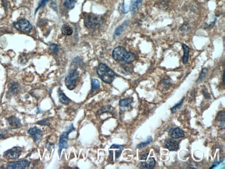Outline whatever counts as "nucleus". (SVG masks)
Returning a JSON list of instances; mask_svg holds the SVG:
<instances>
[{
    "label": "nucleus",
    "instance_id": "33",
    "mask_svg": "<svg viewBox=\"0 0 225 169\" xmlns=\"http://www.w3.org/2000/svg\"><path fill=\"white\" fill-rule=\"evenodd\" d=\"M143 0H136V3L137 8H139Z\"/></svg>",
    "mask_w": 225,
    "mask_h": 169
},
{
    "label": "nucleus",
    "instance_id": "4",
    "mask_svg": "<svg viewBox=\"0 0 225 169\" xmlns=\"http://www.w3.org/2000/svg\"><path fill=\"white\" fill-rule=\"evenodd\" d=\"M78 72L76 69L70 71L65 79V84L67 88L70 90H74L76 86L78 78Z\"/></svg>",
    "mask_w": 225,
    "mask_h": 169
},
{
    "label": "nucleus",
    "instance_id": "29",
    "mask_svg": "<svg viewBox=\"0 0 225 169\" xmlns=\"http://www.w3.org/2000/svg\"><path fill=\"white\" fill-rule=\"evenodd\" d=\"M130 9L132 13H134L137 9L136 3V0H131V4H130Z\"/></svg>",
    "mask_w": 225,
    "mask_h": 169
},
{
    "label": "nucleus",
    "instance_id": "27",
    "mask_svg": "<svg viewBox=\"0 0 225 169\" xmlns=\"http://www.w3.org/2000/svg\"><path fill=\"white\" fill-rule=\"evenodd\" d=\"M184 98L182 99L177 105L174 106L171 109V111L172 113L176 112L177 111L179 110L182 106L183 103Z\"/></svg>",
    "mask_w": 225,
    "mask_h": 169
},
{
    "label": "nucleus",
    "instance_id": "26",
    "mask_svg": "<svg viewBox=\"0 0 225 169\" xmlns=\"http://www.w3.org/2000/svg\"><path fill=\"white\" fill-rule=\"evenodd\" d=\"M100 88V83L99 81L96 79H92V90L93 91L97 90Z\"/></svg>",
    "mask_w": 225,
    "mask_h": 169
},
{
    "label": "nucleus",
    "instance_id": "17",
    "mask_svg": "<svg viewBox=\"0 0 225 169\" xmlns=\"http://www.w3.org/2000/svg\"><path fill=\"white\" fill-rule=\"evenodd\" d=\"M183 49L184 51V55L183 58V64H186L188 62L189 59V52L190 49L187 45L185 44L183 45Z\"/></svg>",
    "mask_w": 225,
    "mask_h": 169
},
{
    "label": "nucleus",
    "instance_id": "1",
    "mask_svg": "<svg viewBox=\"0 0 225 169\" xmlns=\"http://www.w3.org/2000/svg\"><path fill=\"white\" fill-rule=\"evenodd\" d=\"M100 79L106 83L111 84L115 78V74L110 68L104 64H100L97 70Z\"/></svg>",
    "mask_w": 225,
    "mask_h": 169
},
{
    "label": "nucleus",
    "instance_id": "24",
    "mask_svg": "<svg viewBox=\"0 0 225 169\" xmlns=\"http://www.w3.org/2000/svg\"><path fill=\"white\" fill-rule=\"evenodd\" d=\"M208 74V69L206 68H203L201 70V73L200 74L199 76L198 79L197 80V83H199V82H201L204 78L207 76V75Z\"/></svg>",
    "mask_w": 225,
    "mask_h": 169
},
{
    "label": "nucleus",
    "instance_id": "28",
    "mask_svg": "<svg viewBox=\"0 0 225 169\" xmlns=\"http://www.w3.org/2000/svg\"><path fill=\"white\" fill-rule=\"evenodd\" d=\"M48 1H49V0H39V3H38V6H37V8L36 10V12H37V10L40 7L45 6L46 4L48 2Z\"/></svg>",
    "mask_w": 225,
    "mask_h": 169
},
{
    "label": "nucleus",
    "instance_id": "30",
    "mask_svg": "<svg viewBox=\"0 0 225 169\" xmlns=\"http://www.w3.org/2000/svg\"><path fill=\"white\" fill-rule=\"evenodd\" d=\"M50 49L53 53H55V54H57L58 51H59L58 46L56 44H51L50 46Z\"/></svg>",
    "mask_w": 225,
    "mask_h": 169
},
{
    "label": "nucleus",
    "instance_id": "21",
    "mask_svg": "<svg viewBox=\"0 0 225 169\" xmlns=\"http://www.w3.org/2000/svg\"><path fill=\"white\" fill-rule=\"evenodd\" d=\"M133 102V99L131 98L123 99L119 101V105L121 107H127L130 105Z\"/></svg>",
    "mask_w": 225,
    "mask_h": 169
},
{
    "label": "nucleus",
    "instance_id": "22",
    "mask_svg": "<svg viewBox=\"0 0 225 169\" xmlns=\"http://www.w3.org/2000/svg\"><path fill=\"white\" fill-rule=\"evenodd\" d=\"M77 0H64L65 6L68 9H71L75 7Z\"/></svg>",
    "mask_w": 225,
    "mask_h": 169
},
{
    "label": "nucleus",
    "instance_id": "19",
    "mask_svg": "<svg viewBox=\"0 0 225 169\" xmlns=\"http://www.w3.org/2000/svg\"><path fill=\"white\" fill-rule=\"evenodd\" d=\"M136 56L132 52H127L123 61L127 64H130L135 61Z\"/></svg>",
    "mask_w": 225,
    "mask_h": 169
},
{
    "label": "nucleus",
    "instance_id": "35",
    "mask_svg": "<svg viewBox=\"0 0 225 169\" xmlns=\"http://www.w3.org/2000/svg\"><path fill=\"white\" fill-rule=\"evenodd\" d=\"M148 154H146L143 155L141 159L142 160H146L148 158Z\"/></svg>",
    "mask_w": 225,
    "mask_h": 169
},
{
    "label": "nucleus",
    "instance_id": "11",
    "mask_svg": "<svg viewBox=\"0 0 225 169\" xmlns=\"http://www.w3.org/2000/svg\"><path fill=\"white\" fill-rule=\"evenodd\" d=\"M165 145L169 151H177L179 148L178 143L172 139H168L165 141Z\"/></svg>",
    "mask_w": 225,
    "mask_h": 169
},
{
    "label": "nucleus",
    "instance_id": "7",
    "mask_svg": "<svg viewBox=\"0 0 225 169\" xmlns=\"http://www.w3.org/2000/svg\"><path fill=\"white\" fill-rule=\"evenodd\" d=\"M30 161L24 159L20 161L9 162L7 164V168L11 169H28L30 167Z\"/></svg>",
    "mask_w": 225,
    "mask_h": 169
},
{
    "label": "nucleus",
    "instance_id": "12",
    "mask_svg": "<svg viewBox=\"0 0 225 169\" xmlns=\"http://www.w3.org/2000/svg\"><path fill=\"white\" fill-rule=\"evenodd\" d=\"M7 121L13 128L17 129L22 126L21 120L16 116H11L7 119Z\"/></svg>",
    "mask_w": 225,
    "mask_h": 169
},
{
    "label": "nucleus",
    "instance_id": "32",
    "mask_svg": "<svg viewBox=\"0 0 225 169\" xmlns=\"http://www.w3.org/2000/svg\"><path fill=\"white\" fill-rule=\"evenodd\" d=\"M51 7L54 8V10H57V6H56V0H53L52 1L51 3Z\"/></svg>",
    "mask_w": 225,
    "mask_h": 169
},
{
    "label": "nucleus",
    "instance_id": "2",
    "mask_svg": "<svg viewBox=\"0 0 225 169\" xmlns=\"http://www.w3.org/2000/svg\"><path fill=\"white\" fill-rule=\"evenodd\" d=\"M75 129L74 127L73 124L71 125L70 126L68 127V129L66 131L63 132L61 135L60 137V141L59 143V156H60L61 153L63 149H66L68 147V141L69 138V134H70L72 131H74Z\"/></svg>",
    "mask_w": 225,
    "mask_h": 169
},
{
    "label": "nucleus",
    "instance_id": "15",
    "mask_svg": "<svg viewBox=\"0 0 225 169\" xmlns=\"http://www.w3.org/2000/svg\"><path fill=\"white\" fill-rule=\"evenodd\" d=\"M58 96L61 103L64 105H67L70 103V100L66 96L62 91L59 89L58 90Z\"/></svg>",
    "mask_w": 225,
    "mask_h": 169
},
{
    "label": "nucleus",
    "instance_id": "14",
    "mask_svg": "<svg viewBox=\"0 0 225 169\" xmlns=\"http://www.w3.org/2000/svg\"><path fill=\"white\" fill-rule=\"evenodd\" d=\"M128 21H125L121 25L119 26L117 29L115 30V32L114 33V37L116 38V37H118L120 36L121 34L125 30V28L127 27V25H128Z\"/></svg>",
    "mask_w": 225,
    "mask_h": 169
},
{
    "label": "nucleus",
    "instance_id": "34",
    "mask_svg": "<svg viewBox=\"0 0 225 169\" xmlns=\"http://www.w3.org/2000/svg\"><path fill=\"white\" fill-rule=\"evenodd\" d=\"M38 124L39 125H46V122L45 120H43V121L38 122Z\"/></svg>",
    "mask_w": 225,
    "mask_h": 169
},
{
    "label": "nucleus",
    "instance_id": "9",
    "mask_svg": "<svg viewBox=\"0 0 225 169\" xmlns=\"http://www.w3.org/2000/svg\"><path fill=\"white\" fill-rule=\"evenodd\" d=\"M28 133L33 137L35 141H38L41 139L42 132L39 128L37 126L32 127L28 130Z\"/></svg>",
    "mask_w": 225,
    "mask_h": 169
},
{
    "label": "nucleus",
    "instance_id": "6",
    "mask_svg": "<svg viewBox=\"0 0 225 169\" xmlns=\"http://www.w3.org/2000/svg\"><path fill=\"white\" fill-rule=\"evenodd\" d=\"M21 154V148L15 147L5 151L4 153L3 157L7 159H15L19 158Z\"/></svg>",
    "mask_w": 225,
    "mask_h": 169
},
{
    "label": "nucleus",
    "instance_id": "20",
    "mask_svg": "<svg viewBox=\"0 0 225 169\" xmlns=\"http://www.w3.org/2000/svg\"><path fill=\"white\" fill-rule=\"evenodd\" d=\"M225 111H221L219 112L217 117L219 121V125L222 129L225 128Z\"/></svg>",
    "mask_w": 225,
    "mask_h": 169
},
{
    "label": "nucleus",
    "instance_id": "5",
    "mask_svg": "<svg viewBox=\"0 0 225 169\" xmlns=\"http://www.w3.org/2000/svg\"><path fill=\"white\" fill-rule=\"evenodd\" d=\"M14 27L18 31L23 32H30L32 28L31 23L26 19H22L17 22L14 24Z\"/></svg>",
    "mask_w": 225,
    "mask_h": 169
},
{
    "label": "nucleus",
    "instance_id": "8",
    "mask_svg": "<svg viewBox=\"0 0 225 169\" xmlns=\"http://www.w3.org/2000/svg\"><path fill=\"white\" fill-rule=\"evenodd\" d=\"M127 52L124 48L117 47L113 52V56L116 61H123Z\"/></svg>",
    "mask_w": 225,
    "mask_h": 169
},
{
    "label": "nucleus",
    "instance_id": "10",
    "mask_svg": "<svg viewBox=\"0 0 225 169\" xmlns=\"http://www.w3.org/2000/svg\"><path fill=\"white\" fill-rule=\"evenodd\" d=\"M169 135L173 139H179L184 136V133L180 128H172L169 131Z\"/></svg>",
    "mask_w": 225,
    "mask_h": 169
},
{
    "label": "nucleus",
    "instance_id": "31",
    "mask_svg": "<svg viewBox=\"0 0 225 169\" xmlns=\"http://www.w3.org/2000/svg\"><path fill=\"white\" fill-rule=\"evenodd\" d=\"M119 8L121 9V11L124 13H127L129 11V8L128 6H125L124 4H121L120 5Z\"/></svg>",
    "mask_w": 225,
    "mask_h": 169
},
{
    "label": "nucleus",
    "instance_id": "37",
    "mask_svg": "<svg viewBox=\"0 0 225 169\" xmlns=\"http://www.w3.org/2000/svg\"><path fill=\"white\" fill-rule=\"evenodd\" d=\"M4 136L2 134H0V140L4 138Z\"/></svg>",
    "mask_w": 225,
    "mask_h": 169
},
{
    "label": "nucleus",
    "instance_id": "16",
    "mask_svg": "<svg viewBox=\"0 0 225 169\" xmlns=\"http://www.w3.org/2000/svg\"><path fill=\"white\" fill-rule=\"evenodd\" d=\"M155 160L154 158H150L148 160L145 162H142V165L144 168H147L152 169L153 168L155 165Z\"/></svg>",
    "mask_w": 225,
    "mask_h": 169
},
{
    "label": "nucleus",
    "instance_id": "3",
    "mask_svg": "<svg viewBox=\"0 0 225 169\" xmlns=\"http://www.w3.org/2000/svg\"><path fill=\"white\" fill-rule=\"evenodd\" d=\"M101 19L98 15L94 14H88L84 18V23L86 27L89 29L97 28L100 24Z\"/></svg>",
    "mask_w": 225,
    "mask_h": 169
},
{
    "label": "nucleus",
    "instance_id": "38",
    "mask_svg": "<svg viewBox=\"0 0 225 169\" xmlns=\"http://www.w3.org/2000/svg\"><path fill=\"white\" fill-rule=\"evenodd\" d=\"M223 83L224 84V73L223 74Z\"/></svg>",
    "mask_w": 225,
    "mask_h": 169
},
{
    "label": "nucleus",
    "instance_id": "36",
    "mask_svg": "<svg viewBox=\"0 0 225 169\" xmlns=\"http://www.w3.org/2000/svg\"><path fill=\"white\" fill-rule=\"evenodd\" d=\"M50 144H47V145H48L47 148H48V149H49V148H51V149H52V148H54V145L53 144H51L49 143Z\"/></svg>",
    "mask_w": 225,
    "mask_h": 169
},
{
    "label": "nucleus",
    "instance_id": "25",
    "mask_svg": "<svg viewBox=\"0 0 225 169\" xmlns=\"http://www.w3.org/2000/svg\"><path fill=\"white\" fill-rule=\"evenodd\" d=\"M153 139L151 137H149L148 138V139L147 140L145 141L142 142L141 143L139 144L137 146V148H144V147H146L147 145H148L150 143L152 142Z\"/></svg>",
    "mask_w": 225,
    "mask_h": 169
},
{
    "label": "nucleus",
    "instance_id": "23",
    "mask_svg": "<svg viewBox=\"0 0 225 169\" xmlns=\"http://www.w3.org/2000/svg\"><path fill=\"white\" fill-rule=\"evenodd\" d=\"M19 89V85L17 83H13L11 84V87L9 89V93L10 95H13L18 91Z\"/></svg>",
    "mask_w": 225,
    "mask_h": 169
},
{
    "label": "nucleus",
    "instance_id": "13",
    "mask_svg": "<svg viewBox=\"0 0 225 169\" xmlns=\"http://www.w3.org/2000/svg\"><path fill=\"white\" fill-rule=\"evenodd\" d=\"M110 148H113V149L115 150V151H114L113 150L111 149V151L110 150L109 151L110 156V157L112 159H113V156H114V155H115V158L116 159L119 157L120 156H121V154L122 151L123 150V146L122 145H121L119 148H118V150H116V144H113L112 146L110 147Z\"/></svg>",
    "mask_w": 225,
    "mask_h": 169
},
{
    "label": "nucleus",
    "instance_id": "39",
    "mask_svg": "<svg viewBox=\"0 0 225 169\" xmlns=\"http://www.w3.org/2000/svg\"><path fill=\"white\" fill-rule=\"evenodd\" d=\"M161 1H164V0H161Z\"/></svg>",
    "mask_w": 225,
    "mask_h": 169
},
{
    "label": "nucleus",
    "instance_id": "18",
    "mask_svg": "<svg viewBox=\"0 0 225 169\" xmlns=\"http://www.w3.org/2000/svg\"><path fill=\"white\" fill-rule=\"evenodd\" d=\"M62 33L65 35L69 36L72 34L73 30L69 24H63L62 27Z\"/></svg>",
    "mask_w": 225,
    "mask_h": 169
}]
</instances>
